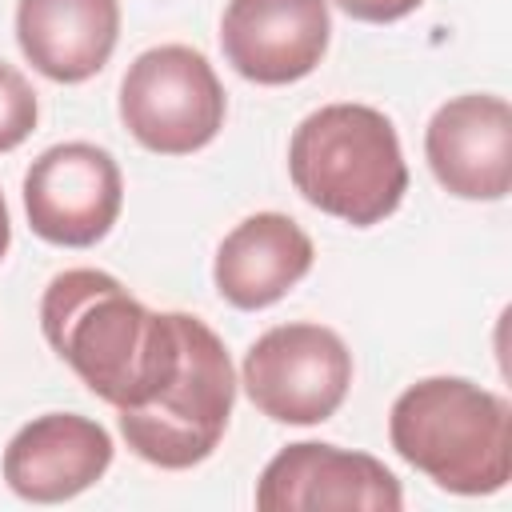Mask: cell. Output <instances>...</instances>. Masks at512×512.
<instances>
[{
  "mask_svg": "<svg viewBox=\"0 0 512 512\" xmlns=\"http://www.w3.org/2000/svg\"><path fill=\"white\" fill-rule=\"evenodd\" d=\"M188 312L144 308L100 268L56 272L40 296V328L52 352L116 412L144 408L172 380Z\"/></svg>",
  "mask_w": 512,
  "mask_h": 512,
  "instance_id": "6da1fadb",
  "label": "cell"
},
{
  "mask_svg": "<svg viewBox=\"0 0 512 512\" xmlns=\"http://www.w3.org/2000/svg\"><path fill=\"white\" fill-rule=\"evenodd\" d=\"M388 436L416 472L456 496H492L512 476V408L464 376L408 384L388 412Z\"/></svg>",
  "mask_w": 512,
  "mask_h": 512,
  "instance_id": "7a4b0ae2",
  "label": "cell"
},
{
  "mask_svg": "<svg viewBox=\"0 0 512 512\" xmlns=\"http://www.w3.org/2000/svg\"><path fill=\"white\" fill-rule=\"evenodd\" d=\"M288 172L312 208L352 228L380 224L408 192L400 136L368 104H324L308 112L292 132Z\"/></svg>",
  "mask_w": 512,
  "mask_h": 512,
  "instance_id": "3957f363",
  "label": "cell"
},
{
  "mask_svg": "<svg viewBox=\"0 0 512 512\" xmlns=\"http://www.w3.org/2000/svg\"><path fill=\"white\" fill-rule=\"evenodd\" d=\"M232 404H236V372L228 348L200 316L188 312L184 352L172 380L144 408L120 412V436L140 460L180 472L216 452Z\"/></svg>",
  "mask_w": 512,
  "mask_h": 512,
  "instance_id": "277c9868",
  "label": "cell"
},
{
  "mask_svg": "<svg viewBox=\"0 0 512 512\" xmlns=\"http://www.w3.org/2000/svg\"><path fill=\"white\" fill-rule=\"evenodd\" d=\"M224 84L204 52L188 44H160L140 52L120 80L124 128L160 156H188L224 128Z\"/></svg>",
  "mask_w": 512,
  "mask_h": 512,
  "instance_id": "5b68a950",
  "label": "cell"
},
{
  "mask_svg": "<svg viewBox=\"0 0 512 512\" xmlns=\"http://www.w3.org/2000/svg\"><path fill=\"white\" fill-rule=\"evenodd\" d=\"M240 384L276 424H324L348 396L352 352L324 324H276L244 352Z\"/></svg>",
  "mask_w": 512,
  "mask_h": 512,
  "instance_id": "8992f818",
  "label": "cell"
},
{
  "mask_svg": "<svg viewBox=\"0 0 512 512\" xmlns=\"http://www.w3.org/2000/svg\"><path fill=\"white\" fill-rule=\"evenodd\" d=\"M120 204V164L88 140L52 144L24 172V212L32 232L48 244L92 248L112 232Z\"/></svg>",
  "mask_w": 512,
  "mask_h": 512,
  "instance_id": "52a82bcc",
  "label": "cell"
},
{
  "mask_svg": "<svg viewBox=\"0 0 512 512\" xmlns=\"http://www.w3.org/2000/svg\"><path fill=\"white\" fill-rule=\"evenodd\" d=\"M400 504H404L400 480L384 468V460L320 440H300L280 448L256 480L260 512H324V508L396 512Z\"/></svg>",
  "mask_w": 512,
  "mask_h": 512,
  "instance_id": "ba28073f",
  "label": "cell"
},
{
  "mask_svg": "<svg viewBox=\"0 0 512 512\" xmlns=\"http://www.w3.org/2000/svg\"><path fill=\"white\" fill-rule=\"evenodd\" d=\"M424 156L444 192L460 200H504L512 188L508 100L492 92L452 96L424 128Z\"/></svg>",
  "mask_w": 512,
  "mask_h": 512,
  "instance_id": "9c48e42d",
  "label": "cell"
},
{
  "mask_svg": "<svg viewBox=\"0 0 512 512\" xmlns=\"http://www.w3.org/2000/svg\"><path fill=\"white\" fill-rule=\"evenodd\" d=\"M328 0H228L220 16L224 60L252 84L304 80L328 52Z\"/></svg>",
  "mask_w": 512,
  "mask_h": 512,
  "instance_id": "30bf717a",
  "label": "cell"
},
{
  "mask_svg": "<svg viewBox=\"0 0 512 512\" xmlns=\"http://www.w3.org/2000/svg\"><path fill=\"white\" fill-rule=\"evenodd\" d=\"M112 464V436L80 412H44L4 448V480L20 500L60 504L88 492Z\"/></svg>",
  "mask_w": 512,
  "mask_h": 512,
  "instance_id": "8fae6325",
  "label": "cell"
},
{
  "mask_svg": "<svg viewBox=\"0 0 512 512\" xmlns=\"http://www.w3.org/2000/svg\"><path fill=\"white\" fill-rule=\"evenodd\" d=\"M312 260V236L292 216L256 212L220 240L212 260V284L232 308L256 312L288 296L312 272Z\"/></svg>",
  "mask_w": 512,
  "mask_h": 512,
  "instance_id": "7c38bea8",
  "label": "cell"
},
{
  "mask_svg": "<svg viewBox=\"0 0 512 512\" xmlns=\"http://www.w3.org/2000/svg\"><path fill=\"white\" fill-rule=\"evenodd\" d=\"M120 40V0H20L16 44L24 60L56 80H92Z\"/></svg>",
  "mask_w": 512,
  "mask_h": 512,
  "instance_id": "4fadbf2b",
  "label": "cell"
},
{
  "mask_svg": "<svg viewBox=\"0 0 512 512\" xmlns=\"http://www.w3.org/2000/svg\"><path fill=\"white\" fill-rule=\"evenodd\" d=\"M36 116H40V108H36L32 84L24 80L20 68L0 60V152L20 148L32 136Z\"/></svg>",
  "mask_w": 512,
  "mask_h": 512,
  "instance_id": "5bb4252c",
  "label": "cell"
},
{
  "mask_svg": "<svg viewBox=\"0 0 512 512\" xmlns=\"http://www.w3.org/2000/svg\"><path fill=\"white\" fill-rule=\"evenodd\" d=\"M424 0H336V8H344L352 20L364 24H392L408 12H416Z\"/></svg>",
  "mask_w": 512,
  "mask_h": 512,
  "instance_id": "9a60e30c",
  "label": "cell"
},
{
  "mask_svg": "<svg viewBox=\"0 0 512 512\" xmlns=\"http://www.w3.org/2000/svg\"><path fill=\"white\" fill-rule=\"evenodd\" d=\"M8 244H12V220H8V204H4V192H0V260L8 256Z\"/></svg>",
  "mask_w": 512,
  "mask_h": 512,
  "instance_id": "2e32d148",
  "label": "cell"
}]
</instances>
